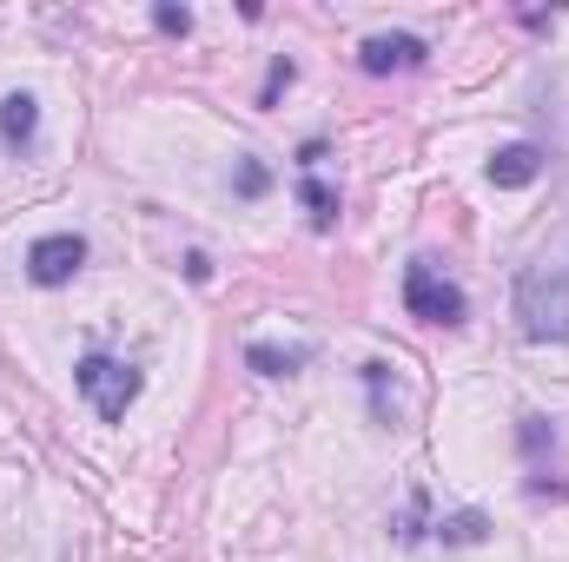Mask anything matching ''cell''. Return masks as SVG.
<instances>
[{
    "mask_svg": "<svg viewBox=\"0 0 569 562\" xmlns=\"http://www.w3.org/2000/svg\"><path fill=\"white\" fill-rule=\"evenodd\" d=\"M517 331L530 344H569V272H523L517 279Z\"/></svg>",
    "mask_w": 569,
    "mask_h": 562,
    "instance_id": "obj_1",
    "label": "cell"
},
{
    "mask_svg": "<svg viewBox=\"0 0 569 562\" xmlns=\"http://www.w3.org/2000/svg\"><path fill=\"white\" fill-rule=\"evenodd\" d=\"M73 384H80V398L100 411V423H127V411H133V398H140L146 378L133 364L107 358V351H87V358L73 364Z\"/></svg>",
    "mask_w": 569,
    "mask_h": 562,
    "instance_id": "obj_2",
    "label": "cell"
},
{
    "mask_svg": "<svg viewBox=\"0 0 569 562\" xmlns=\"http://www.w3.org/2000/svg\"><path fill=\"white\" fill-rule=\"evenodd\" d=\"M405 311L411 318H425V324H463V291L450 279H437V265L430 259H411L405 265Z\"/></svg>",
    "mask_w": 569,
    "mask_h": 562,
    "instance_id": "obj_3",
    "label": "cell"
},
{
    "mask_svg": "<svg viewBox=\"0 0 569 562\" xmlns=\"http://www.w3.org/2000/svg\"><path fill=\"white\" fill-rule=\"evenodd\" d=\"M80 265H87V239H80V232H47V239H33V245H27V279L40 284V291L73 284Z\"/></svg>",
    "mask_w": 569,
    "mask_h": 562,
    "instance_id": "obj_4",
    "label": "cell"
},
{
    "mask_svg": "<svg viewBox=\"0 0 569 562\" xmlns=\"http://www.w3.org/2000/svg\"><path fill=\"white\" fill-rule=\"evenodd\" d=\"M425 40L418 33H371L365 47H358V67L365 73H405V67H425Z\"/></svg>",
    "mask_w": 569,
    "mask_h": 562,
    "instance_id": "obj_5",
    "label": "cell"
},
{
    "mask_svg": "<svg viewBox=\"0 0 569 562\" xmlns=\"http://www.w3.org/2000/svg\"><path fill=\"white\" fill-rule=\"evenodd\" d=\"M537 172H543V145H530V140L503 145V152L490 159V185H497V192H523V185H537Z\"/></svg>",
    "mask_w": 569,
    "mask_h": 562,
    "instance_id": "obj_6",
    "label": "cell"
},
{
    "mask_svg": "<svg viewBox=\"0 0 569 562\" xmlns=\"http://www.w3.org/2000/svg\"><path fill=\"white\" fill-rule=\"evenodd\" d=\"M33 133H40V100H33V93H7V100H0V140L33 145Z\"/></svg>",
    "mask_w": 569,
    "mask_h": 562,
    "instance_id": "obj_7",
    "label": "cell"
},
{
    "mask_svg": "<svg viewBox=\"0 0 569 562\" xmlns=\"http://www.w3.org/2000/svg\"><path fill=\"white\" fill-rule=\"evenodd\" d=\"M246 364H252L259 378H291V371L311 364V351H305V344H291V351H279V344H246Z\"/></svg>",
    "mask_w": 569,
    "mask_h": 562,
    "instance_id": "obj_8",
    "label": "cell"
},
{
    "mask_svg": "<svg viewBox=\"0 0 569 562\" xmlns=\"http://www.w3.org/2000/svg\"><path fill=\"white\" fill-rule=\"evenodd\" d=\"M298 199H305V212H311V225H318V232H331V225H338V192H331L318 172H305V179H298Z\"/></svg>",
    "mask_w": 569,
    "mask_h": 562,
    "instance_id": "obj_9",
    "label": "cell"
},
{
    "mask_svg": "<svg viewBox=\"0 0 569 562\" xmlns=\"http://www.w3.org/2000/svg\"><path fill=\"white\" fill-rule=\"evenodd\" d=\"M437 536H443L450 550H470V543H483V536H490V523H483V510H457V516H443V523H437Z\"/></svg>",
    "mask_w": 569,
    "mask_h": 562,
    "instance_id": "obj_10",
    "label": "cell"
},
{
    "mask_svg": "<svg viewBox=\"0 0 569 562\" xmlns=\"http://www.w3.org/2000/svg\"><path fill=\"white\" fill-rule=\"evenodd\" d=\"M152 27H159V33H172V40H186V33H192V13H186V7H172V0H159V7H152Z\"/></svg>",
    "mask_w": 569,
    "mask_h": 562,
    "instance_id": "obj_11",
    "label": "cell"
},
{
    "mask_svg": "<svg viewBox=\"0 0 569 562\" xmlns=\"http://www.w3.org/2000/svg\"><path fill=\"white\" fill-rule=\"evenodd\" d=\"M232 185H239V199H259V192L272 185V172H266L259 159H239V172H232Z\"/></svg>",
    "mask_w": 569,
    "mask_h": 562,
    "instance_id": "obj_12",
    "label": "cell"
},
{
    "mask_svg": "<svg viewBox=\"0 0 569 562\" xmlns=\"http://www.w3.org/2000/svg\"><path fill=\"white\" fill-rule=\"evenodd\" d=\"M284 87H291V60H272V73H266V93H259V100L272 107V100H279Z\"/></svg>",
    "mask_w": 569,
    "mask_h": 562,
    "instance_id": "obj_13",
    "label": "cell"
},
{
    "mask_svg": "<svg viewBox=\"0 0 569 562\" xmlns=\"http://www.w3.org/2000/svg\"><path fill=\"white\" fill-rule=\"evenodd\" d=\"M523 450H543V418H523Z\"/></svg>",
    "mask_w": 569,
    "mask_h": 562,
    "instance_id": "obj_14",
    "label": "cell"
}]
</instances>
